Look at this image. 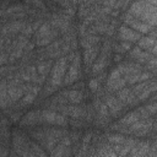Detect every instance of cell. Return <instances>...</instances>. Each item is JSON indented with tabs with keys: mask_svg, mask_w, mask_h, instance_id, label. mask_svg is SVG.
<instances>
[{
	"mask_svg": "<svg viewBox=\"0 0 157 157\" xmlns=\"http://www.w3.org/2000/svg\"><path fill=\"white\" fill-rule=\"evenodd\" d=\"M156 9H157L156 1H137L131 5L128 13H130L132 17L147 23L150 27L155 28L156 18H157Z\"/></svg>",
	"mask_w": 157,
	"mask_h": 157,
	"instance_id": "1",
	"label": "cell"
},
{
	"mask_svg": "<svg viewBox=\"0 0 157 157\" xmlns=\"http://www.w3.org/2000/svg\"><path fill=\"white\" fill-rule=\"evenodd\" d=\"M66 69H67V60L66 58H60L59 60L55 61V64L53 65L52 72H50V77H49V85L58 87L63 78L65 77L66 74Z\"/></svg>",
	"mask_w": 157,
	"mask_h": 157,
	"instance_id": "2",
	"label": "cell"
},
{
	"mask_svg": "<svg viewBox=\"0 0 157 157\" xmlns=\"http://www.w3.org/2000/svg\"><path fill=\"white\" fill-rule=\"evenodd\" d=\"M40 121L53 124V125H58V126H65L67 124V119L65 118V115L60 114V113H58L53 109L42 110L40 112Z\"/></svg>",
	"mask_w": 157,
	"mask_h": 157,
	"instance_id": "3",
	"label": "cell"
},
{
	"mask_svg": "<svg viewBox=\"0 0 157 157\" xmlns=\"http://www.w3.org/2000/svg\"><path fill=\"white\" fill-rule=\"evenodd\" d=\"M80 54L76 53L75 58L72 59V61H70V66H69V71L65 75V80L64 83L65 85H70L72 82H75L78 77H80Z\"/></svg>",
	"mask_w": 157,
	"mask_h": 157,
	"instance_id": "4",
	"label": "cell"
},
{
	"mask_svg": "<svg viewBox=\"0 0 157 157\" xmlns=\"http://www.w3.org/2000/svg\"><path fill=\"white\" fill-rule=\"evenodd\" d=\"M104 104H105V107L108 108L109 115H113V117H117V115L124 109V104H123L115 96H112V94L105 96V102H104Z\"/></svg>",
	"mask_w": 157,
	"mask_h": 157,
	"instance_id": "5",
	"label": "cell"
},
{
	"mask_svg": "<svg viewBox=\"0 0 157 157\" xmlns=\"http://www.w3.org/2000/svg\"><path fill=\"white\" fill-rule=\"evenodd\" d=\"M125 23L130 25L134 29H137V33H140V32H141V33H148V32H151L152 29H155V28L150 27L147 23H145V22H142V21H140V20L132 17L130 13H128V15L125 16Z\"/></svg>",
	"mask_w": 157,
	"mask_h": 157,
	"instance_id": "6",
	"label": "cell"
},
{
	"mask_svg": "<svg viewBox=\"0 0 157 157\" xmlns=\"http://www.w3.org/2000/svg\"><path fill=\"white\" fill-rule=\"evenodd\" d=\"M117 69L119 70L121 76L125 77V76H130V75L141 72L142 71V65H140L137 63H124V64H120Z\"/></svg>",
	"mask_w": 157,
	"mask_h": 157,
	"instance_id": "7",
	"label": "cell"
},
{
	"mask_svg": "<svg viewBox=\"0 0 157 157\" xmlns=\"http://www.w3.org/2000/svg\"><path fill=\"white\" fill-rule=\"evenodd\" d=\"M119 37H120V39H121L123 42H129V43H131V42H137L142 36H141L140 33H137V32L130 29V28L126 27V26H121V27L119 28Z\"/></svg>",
	"mask_w": 157,
	"mask_h": 157,
	"instance_id": "8",
	"label": "cell"
},
{
	"mask_svg": "<svg viewBox=\"0 0 157 157\" xmlns=\"http://www.w3.org/2000/svg\"><path fill=\"white\" fill-rule=\"evenodd\" d=\"M124 105L125 104H134V103H136L137 102V99H136V96L132 93V91L130 90V88H128V87H124V88H121V90H119L118 92H117V96H115Z\"/></svg>",
	"mask_w": 157,
	"mask_h": 157,
	"instance_id": "9",
	"label": "cell"
},
{
	"mask_svg": "<svg viewBox=\"0 0 157 157\" xmlns=\"http://www.w3.org/2000/svg\"><path fill=\"white\" fill-rule=\"evenodd\" d=\"M150 153V146L147 142H137L128 153L126 157H144Z\"/></svg>",
	"mask_w": 157,
	"mask_h": 157,
	"instance_id": "10",
	"label": "cell"
},
{
	"mask_svg": "<svg viewBox=\"0 0 157 157\" xmlns=\"http://www.w3.org/2000/svg\"><path fill=\"white\" fill-rule=\"evenodd\" d=\"M130 56L131 58H134L136 61H137V64H146L153 55H151L148 52H145V50H142V49H140L139 47H135L131 52H130Z\"/></svg>",
	"mask_w": 157,
	"mask_h": 157,
	"instance_id": "11",
	"label": "cell"
},
{
	"mask_svg": "<svg viewBox=\"0 0 157 157\" xmlns=\"http://www.w3.org/2000/svg\"><path fill=\"white\" fill-rule=\"evenodd\" d=\"M67 102L72 103V104H78L82 102L83 99V93L81 90H71V91H66V92H63L61 93Z\"/></svg>",
	"mask_w": 157,
	"mask_h": 157,
	"instance_id": "12",
	"label": "cell"
},
{
	"mask_svg": "<svg viewBox=\"0 0 157 157\" xmlns=\"http://www.w3.org/2000/svg\"><path fill=\"white\" fill-rule=\"evenodd\" d=\"M99 54V47L98 45H94L92 48H88V49H85L83 52V59H85V64L87 66L92 65L94 63V60L97 59Z\"/></svg>",
	"mask_w": 157,
	"mask_h": 157,
	"instance_id": "13",
	"label": "cell"
},
{
	"mask_svg": "<svg viewBox=\"0 0 157 157\" xmlns=\"http://www.w3.org/2000/svg\"><path fill=\"white\" fill-rule=\"evenodd\" d=\"M12 102L9 98L7 94V81L1 80L0 81V105L2 108H7Z\"/></svg>",
	"mask_w": 157,
	"mask_h": 157,
	"instance_id": "14",
	"label": "cell"
},
{
	"mask_svg": "<svg viewBox=\"0 0 157 157\" xmlns=\"http://www.w3.org/2000/svg\"><path fill=\"white\" fill-rule=\"evenodd\" d=\"M39 90H40V87H39L38 85L29 86V88L27 90V92L25 93V96H23V98H22V104L26 105V104L33 103L34 99H36V97H37V94H38V92H39Z\"/></svg>",
	"mask_w": 157,
	"mask_h": 157,
	"instance_id": "15",
	"label": "cell"
},
{
	"mask_svg": "<svg viewBox=\"0 0 157 157\" xmlns=\"http://www.w3.org/2000/svg\"><path fill=\"white\" fill-rule=\"evenodd\" d=\"M39 121H40V110H32L22 118L21 124L22 125H33Z\"/></svg>",
	"mask_w": 157,
	"mask_h": 157,
	"instance_id": "16",
	"label": "cell"
},
{
	"mask_svg": "<svg viewBox=\"0 0 157 157\" xmlns=\"http://www.w3.org/2000/svg\"><path fill=\"white\" fill-rule=\"evenodd\" d=\"M126 85L125 80L123 76L118 77V78H114V80H108L107 81V87H108V91L110 92H118L119 90L124 88Z\"/></svg>",
	"mask_w": 157,
	"mask_h": 157,
	"instance_id": "17",
	"label": "cell"
},
{
	"mask_svg": "<svg viewBox=\"0 0 157 157\" xmlns=\"http://www.w3.org/2000/svg\"><path fill=\"white\" fill-rule=\"evenodd\" d=\"M156 45V38L151 37V36H147V37H141L139 40H137V47L145 52H150L151 48Z\"/></svg>",
	"mask_w": 157,
	"mask_h": 157,
	"instance_id": "18",
	"label": "cell"
},
{
	"mask_svg": "<svg viewBox=\"0 0 157 157\" xmlns=\"http://www.w3.org/2000/svg\"><path fill=\"white\" fill-rule=\"evenodd\" d=\"M99 37L98 36H96V34H85L83 37H82V39H81V44H82V47L85 48V49H88V48H92V47H94V45H97L98 43H99Z\"/></svg>",
	"mask_w": 157,
	"mask_h": 157,
	"instance_id": "19",
	"label": "cell"
},
{
	"mask_svg": "<svg viewBox=\"0 0 157 157\" xmlns=\"http://www.w3.org/2000/svg\"><path fill=\"white\" fill-rule=\"evenodd\" d=\"M140 119H141V118H140V115H139L137 110H136V112H130V113H128L126 115H124V117L119 120V125L129 126V125H131V124L136 123V121H137V120H140Z\"/></svg>",
	"mask_w": 157,
	"mask_h": 157,
	"instance_id": "20",
	"label": "cell"
},
{
	"mask_svg": "<svg viewBox=\"0 0 157 157\" xmlns=\"http://www.w3.org/2000/svg\"><path fill=\"white\" fill-rule=\"evenodd\" d=\"M50 61H40L37 65V72L39 74V80L43 83L44 78L47 77V75L49 74V69H50Z\"/></svg>",
	"mask_w": 157,
	"mask_h": 157,
	"instance_id": "21",
	"label": "cell"
},
{
	"mask_svg": "<svg viewBox=\"0 0 157 157\" xmlns=\"http://www.w3.org/2000/svg\"><path fill=\"white\" fill-rule=\"evenodd\" d=\"M25 27V25H23V22H21V21H13V22H11L10 25H7V26H5L4 28H2V31H1V34L4 36V34H6V33H9V32H17V31H22V28Z\"/></svg>",
	"mask_w": 157,
	"mask_h": 157,
	"instance_id": "22",
	"label": "cell"
},
{
	"mask_svg": "<svg viewBox=\"0 0 157 157\" xmlns=\"http://www.w3.org/2000/svg\"><path fill=\"white\" fill-rule=\"evenodd\" d=\"M52 31H53V29H52L50 23H48V22L42 23V25L39 26V28L36 31V39H39V38H43V37L48 36Z\"/></svg>",
	"mask_w": 157,
	"mask_h": 157,
	"instance_id": "23",
	"label": "cell"
},
{
	"mask_svg": "<svg viewBox=\"0 0 157 157\" xmlns=\"http://www.w3.org/2000/svg\"><path fill=\"white\" fill-rule=\"evenodd\" d=\"M56 36H58L56 29H53L48 36H45V37H43V38H39V39H36V44H37V45H47V44H49Z\"/></svg>",
	"mask_w": 157,
	"mask_h": 157,
	"instance_id": "24",
	"label": "cell"
},
{
	"mask_svg": "<svg viewBox=\"0 0 157 157\" xmlns=\"http://www.w3.org/2000/svg\"><path fill=\"white\" fill-rule=\"evenodd\" d=\"M126 140V137H124V135L120 134H110L108 135V141L113 145H118V144H123Z\"/></svg>",
	"mask_w": 157,
	"mask_h": 157,
	"instance_id": "25",
	"label": "cell"
},
{
	"mask_svg": "<svg viewBox=\"0 0 157 157\" xmlns=\"http://www.w3.org/2000/svg\"><path fill=\"white\" fill-rule=\"evenodd\" d=\"M145 109L147 110L148 115H153V114H155V112H156V103H155V102H152V103H150V104L145 105Z\"/></svg>",
	"mask_w": 157,
	"mask_h": 157,
	"instance_id": "26",
	"label": "cell"
},
{
	"mask_svg": "<svg viewBox=\"0 0 157 157\" xmlns=\"http://www.w3.org/2000/svg\"><path fill=\"white\" fill-rule=\"evenodd\" d=\"M146 66H147V69H150V70L155 71V70H156V58H155V56H152V58L146 63Z\"/></svg>",
	"mask_w": 157,
	"mask_h": 157,
	"instance_id": "27",
	"label": "cell"
},
{
	"mask_svg": "<svg viewBox=\"0 0 157 157\" xmlns=\"http://www.w3.org/2000/svg\"><path fill=\"white\" fill-rule=\"evenodd\" d=\"M88 86H90V88H91V91H97V88H98V86H99V81L97 80V78H92L91 81H90V83H88Z\"/></svg>",
	"mask_w": 157,
	"mask_h": 157,
	"instance_id": "28",
	"label": "cell"
},
{
	"mask_svg": "<svg viewBox=\"0 0 157 157\" xmlns=\"http://www.w3.org/2000/svg\"><path fill=\"white\" fill-rule=\"evenodd\" d=\"M32 32H33V29H32V26H31V25H27V26H25V27L22 28L23 36H28V34H31Z\"/></svg>",
	"mask_w": 157,
	"mask_h": 157,
	"instance_id": "29",
	"label": "cell"
},
{
	"mask_svg": "<svg viewBox=\"0 0 157 157\" xmlns=\"http://www.w3.org/2000/svg\"><path fill=\"white\" fill-rule=\"evenodd\" d=\"M7 61V54L6 53H0V65L5 64Z\"/></svg>",
	"mask_w": 157,
	"mask_h": 157,
	"instance_id": "30",
	"label": "cell"
},
{
	"mask_svg": "<svg viewBox=\"0 0 157 157\" xmlns=\"http://www.w3.org/2000/svg\"><path fill=\"white\" fill-rule=\"evenodd\" d=\"M0 157H7V150L0 147Z\"/></svg>",
	"mask_w": 157,
	"mask_h": 157,
	"instance_id": "31",
	"label": "cell"
},
{
	"mask_svg": "<svg viewBox=\"0 0 157 157\" xmlns=\"http://www.w3.org/2000/svg\"><path fill=\"white\" fill-rule=\"evenodd\" d=\"M120 58H121V56H120V55H118V54H117V55H115V56H114V60H115V61H120V60H121V59H120Z\"/></svg>",
	"mask_w": 157,
	"mask_h": 157,
	"instance_id": "32",
	"label": "cell"
},
{
	"mask_svg": "<svg viewBox=\"0 0 157 157\" xmlns=\"http://www.w3.org/2000/svg\"><path fill=\"white\" fill-rule=\"evenodd\" d=\"M11 157H18V155H17L16 152H12V155H11Z\"/></svg>",
	"mask_w": 157,
	"mask_h": 157,
	"instance_id": "33",
	"label": "cell"
},
{
	"mask_svg": "<svg viewBox=\"0 0 157 157\" xmlns=\"http://www.w3.org/2000/svg\"><path fill=\"white\" fill-rule=\"evenodd\" d=\"M0 29H1V25H0Z\"/></svg>",
	"mask_w": 157,
	"mask_h": 157,
	"instance_id": "34",
	"label": "cell"
}]
</instances>
